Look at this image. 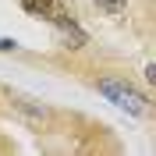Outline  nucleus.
Returning a JSON list of instances; mask_svg holds the SVG:
<instances>
[{
  "instance_id": "nucleus-1",
  "label": "nucleus",
  "mask_w": 156,
  "mask_h": 156,
  "mask_svg": "<svg viewBox=\"0 0 156 156\" xmlns=\"http://www.w3.org/2000/svg\"><path fill=\"white\" fill-rule=\"evenodd\" d=\"M99 92L114 103V107H121V110H128L131 117H146L149 110V99L138 92L135 85H128L124 78H99Z\"/></svg>"
},
{
  "instance_id": "nucleus-2",
  "label": "nucleus",
  "mask_w": 156,
  "mask_h": 156,
  "mask_svg": "<svg viewBox=\"0 0 156 156\" xmlns=\"http://www.w3.org/2000/svg\"><path fill=\"white\" fill-rule=\"evenodd\" d=\"M21 7H25V11H32V14H39V18H50L60 32H64V36H71V39H75V43H85L82 29L75 25V18H71L68 11L60 7V0H21Z\"/></svg>"
},
{
  "instance_id": "nucleus-3",
  "label": "nucleus",
  "mask_w": 156,
  "mask_h": 156,
  "mask_svg": "<svg viewBox=\"0 0 156 156\" xmlns=\"http://www.w3.org/2000/svg\"><path fill=\"white\" fill-rule=\"evenodd\" d=\"M99 11H107V14H121V11L128 7V0H96Z\"/></svg>"
},
{
  "instance_id": "nucleus-4",
  "label": "nucleus",
  "mask_w": 156,
  "mask_h": 156,
  "mask_svg": "<svg viewBox=\"0 0 156 156\" xmlns=\"http://www.w3.org/2000/svg\"><path fill=\"white\" fill-rule=\"evenodd\" d=\"M146 78H149V82L156 85V64H149V68H146Z\"/></svg>"
},
{
  "instance_id": "nucleus-5",
  "label": "nucleus",
  "mask_w": 156,
  "mask_h": 156,
  "mask_svg": "<svg viewBox=\"0 0 156 156\" xmlns=\"http://www.w3.org/2000/svg\"><path fill=\"white\" fill-rule=\"evenodd\" d=\"M14 46H18L14 39H0V50H14Z\"/></svg>"
}]
</instances>
